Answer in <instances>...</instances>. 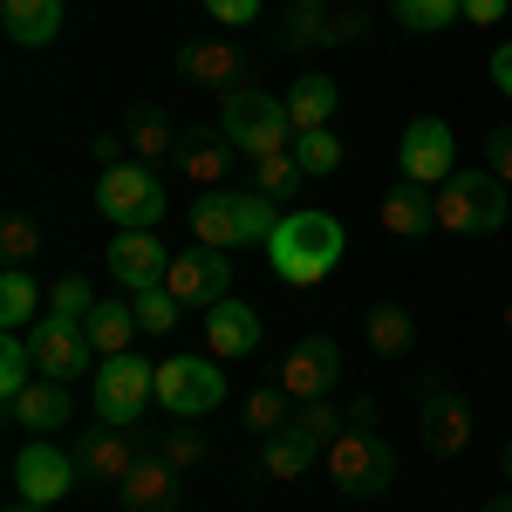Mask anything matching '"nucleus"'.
Wrapping results in <instances>:
<instances>
[{
    "instance_id": "obj_1",
    "label": "nucleus",
    "mask_w": 512,
    "mask_h": 512,
    "mask_svg": "<svg viewBox=\"0 0 512 512\" xmlns=\"http://www.w3.org/2000/svg\"><path fill=\"white\" fill-rule=\"evenodd\" d=\"M267 260L287 287H315V280L335 274L342 260V219L328 212H280L274 239H267Z\"/></svg>"
},
{
    "instance_id": "obj_2",
    "label": "nucleus",
    "mask_w": 512,
    "mask_h": 512,
    "mask_svg": "<svg viewBox=\"0 0 512 512\" xmlns=\"http://www.w3.org/2000/svg\"><path fill=\"white\" fill-rule=\"evenodd\" d=\"M437 226L444 233H465V239H485L512 226V192L499 171H485V164H458L444 185H437Z\"/></svg>"
},
{
    "instance_id": "obj_3",
    "label": "nucleus",
    "mask_w": 512,
    "mask_h": 512,
    "mask_svg": "<svg viewBox=\"0 0 512 512\" xmlns=\"http://www.w3.org/2000/svg\"><path fill=\"white\" fill-rule=\"evenodd\" d=\"M321 472L342 499H383L396 485V451L376 437V424H342V437L321 451Z\"/></svg>"
},
{
    "instance_id": "obj_4",
    "label": "nucleus",
    "mask_w": 512,
    "mask_h": 512,
    "mask_svg": "<svg viewBox=\"0 0 512 512\" xmlns=\"http://www.w3.org/2000/svg\"><path fill=\"white\" fill-rule=\"evenodd\" d=\"M96 212L117 226V233H158L164 219V185L151 164L123 158V164H103V178H96Z\"/></svg>"
},
{
    "instance_id": "obj_5",
    "label": "nucleus",
    "mask_w": 512,
    "mask_h": 512,
    "mask_svg": "<svg viewBox=\"0 0 512 512\" xmlns=\"http://www.w3.org/2000/svg\"><path fill=\"white\" fill-rule=\"evenodd\" d=\"M219 137H226L233 151H246V158H267V151H294V123H287V103H280V96H260L253 82L226 96Z\"/></svg>"
},
{
    "instance_id": "obj_6",
    "label": "nucleus",
    "mask_w": 512,
    "mask_h": 512,
    "mask_svg": "<svg viewBox=\"0 0 512 512\" xmlns=\"http://www.w3.org/2000/svg\"><path fill=\"white\" fill-rule=\"evenodd\" d=\"M226 403V369H212L205 355H171L158 362V410L178 424H198Z\"/></svg>"
},
{
    "instance_id": "obj_7",
    "label": "nucleus",
    "mask_w": 512,
    "mask_h": 512,
    "mask_svg": "<svg viewBox=\"0 0 512 512\" xmlns=\"http://www.w3.org/2000/svg\"><path fill=\"white\" fill-rule=\"evenodd\" d=\"M151 403H158V369L137 349L96 362V417H103V424H137Z\"/></svg>"
},
{
    "instance_id": "obj_8",
    "label": "nucleus",
    "mask_w": 512,
    "mask_h": 512,
    "mask_svg": "<svg viewBox=\"0 0 512 512\" xmlns=\"http://www.w3.org/2000/svg\"><path fill=\"white\" fill-rule=\"evenodd\" d=\"M28 349H35V369L41 376H55V383H76V376H96V342H89V328L82 321H62V315H41L28 328Z\"/></svg>"
},
{
    "instance_id": "obj_9",
    "label": "nucleus",
    "mask_w": 512,
    "mask_h": 512,
    "mask_svg": "<svg viewBox=\"0 0 512 512\" xmlns=\"http://www.w3.org/2000/svg\"><path fill=\"white\" fill-rule=\"evenodd\" d=\"M396 171H403V185H424L437 192L451 171H458V144H451V123L444 117H417L403 130V144H396Z\"/></svg>"
},
{
    "instance_id": "obj_10",
    "label": "nucleus",
    "mask_w": 512,
    "mask_h": 512,
    "mask_svg": "<svg viewBox=\"0 0 512 512\" xmlns=\"http://www.w3.org/2000/svg\"><path fill=\"white\" fill-rule=\"evenodd\" d=\"M76 458L69 451H55L48 437H35V444H21V458H14V492H21V506H55V499H69L76 492Z\"/></svg>"
},
{
    "instance_id": "obj_11",
    "label": "nucleus",
    "mask_w": 512,
    "mask_h": 512,
    "mask_svg": "<svg viewBox=\"0 0 512 512\" xmlns=\"http://www.w3.org/2000/svg\"><path fill=\"white\" fill-rule=\"evenodd\" d=\"M417 431H424V451H437V458H458L465 444H472V403L451 390V383H417Z\"/></svg>"
},
{
    "instance_id": "obj_12",
    "label": "nucleus",
    "mask_w": 512,
    "mask_h": 512,
    "mask_svg": "<svg viewBox=\"0 0 512 512\" xmlns=\"http://www.w3.org/2000/svg\"><path fill=\"white\" fill-rule=\"evenodd\" d=\"M137 437H130V424H89L76 444V465L82 478H96V485H123V478L137 472Z\"/></svg>"
},
{
    "instance_id": "obj_13",
    "label": "nucleus",
    "mask_w": 512,
    "mask_h": 512,
    "mask_svg": "<svg viewBox=\"0 0 512 512\" xmlns=\"http://www.w3.org/2000/svg\"><path fill=\"white\" fill-rule=\"evenodd\" d=\"M335 376H342V349H335L328 335H308L301 349L280 362V376H274V383H280L287 396H294V403H315V396L335 390Z\"/></svg>"
},
{
    "instance_id": "obj_14",
    "label": "nucleus",
    "mask_w": 512,
    "mask_h": 512,
    "mask_svg": "<svg viewBox=\"0 0 512 512\" xmlns=\"http://www.w3.org/2000/svg\"><path fill=\"white\" fill-rule=\"evenodd\" d=\"M260 308H246V301H212L205 308V349H212V362H246V355H260Z\"/></svg>"
},
{
    "instance_id": "obj_15",
    "label": "nucleus",
    "mask_w": 512,
    "mask_h": 512,
    "mask_svg": "<svg viewBox=\"0 0 512 512\" xmlns=\"http://www.w3.org/2000/svg\"><path fill=\"white\" fill-rule=\"evenodd\" d=\"M164 287H171L185 308H212V301H226V287H233V260H219L212 246H198V253H171Z\"/></svg>"
},
{
    "instance_id": "obj_16",
    "label": "nucleus",
    "mask_w": 512,
    "mask_h": 512,
    "mask_svg": "<svg viewBox=\"0 0 512 512\" xmlns=\"http://www.w3.org/2000/svg\"><path fill=\"white\" fill-rule=\"evenodd\" d=\"M362 7H287V48H349L362 41Z\"/></svg>"
},
{
    "instance_id": "obj_17",
    "label": "nucleus",
    "mask_w": 512,
    "mask_h": 512,
    "mask_svg": "<svg viewBox=\"0 0 512 512\" xmlns=\"http://www.w3.org/2000/svg\"><path fill=\"white\" fill-rule=\"evenodd\" d=\"M178 76L233 96V89L253 82V69H246V48H239V41H185V48H178Z\"/></svg>"
},
{
    "instance_id": "obj_18",
    "label": "nucleus",
    "mask_w": 512,
    "mask_h": 512,
    "mask_svg": "<svg viewBox=\"0 0 512 512\" xmlns=\"http://www.w3.org/2000/svg\"><path fill=\"white\" fill-rule=\"evenodd\" d=\"M110 274H117L130 294H144V287H164L171 253L158 246V233H117L110 239Z\"/></svg>"
},
{
    "instance_id": "obj_19",
    "label": "nucleus",
    "mask_w": 512,
    "mask_h": 512,
    "mask_svg": "<svg viewBox=\"0 0 512 512\" xmlns=\"http://www.w3.org/2000/svg\"><path fill=\"white\" fill-rule=\"evenodd\" d=\"M123 512H178L185 499V472L178 465H164V458H137V472L117 485Z\"/></svg>"
},
{
    "instance_id": "obj_20",
    "label": "nucleus",
    "mask_w": 512,
    "mask_h": 512,
    "mask_svg": "<svg viewBox=\"0 0 512 512\" xmlns=\"http://www.w3.org/2000/svg\"><path fill=\"white\" fill-rule=\"evenodd\" d=\"M7 417L14 424H28L35 437H48V431H62L69 417H76V403H69V383H55V376H35L28 390L7 403Z\"/></svg>"
},
{
    "instance_id": "obj_21",
    "label": "nucleus",
    "mask_w": 512,
    "mask_h": 512,
    "mask_svg": "<svg viewBox=\"0 0 512 512\" xmlns=\"http://www.w3.org/2000/svg\"><path fill=\"white\" fill-rule=\"evenodd\" d=\"M192 233H198V246H212V253L246 246V212H239V192H198Z\"/></svg>"
},
{
    "instance_id": "obj_22",
    "label": "nucleus",
    "mask_w": 512,
    "mask_h": 512,
    "mask_svg": "<svg viewBox=\"0 0 512 512\" xmlns=\"http://www.w3.org/2000/svg\"><path fill=\"white\" fill-rule=\"evenodd\" d=\"M376 219H383L390 239H424L437 226V192H424V185H390L383 205H376Z\"/></svg>"
},
{
    "instance_id": "obj_23",
    "label": "nucleus",
    "mask_w": 512,
    "mask_h": 512,
    "mask_svg": "<svg viewBox=\"0 0 512 512\" xmlns=\"http://www.w3.org/2000/svg\"><path fill=\"white\" fill-rule=\"evenodd\" d=\"M0 28L14 48H48L62 35V0H0Z\"/></svg>"
},
{
    "instance_id": "obj_24",
    "label": "nucleus",
    "mask_w": 512,
    "mask_h": 512,
    "mask_svg": "<svg viewBox=\"0 0 512 512\" xmlns=\"http://www.w3.org/2000/svg\"><path fill=\"white\" fill-rule=\"evenodd\" d=\"M123 144L137 151V164H158V158H178V151H185L164 110H130V117H123Z\"/></svg>"
},
{
    "instance_id": "obj_25",
    "label": "nucleus",
    "mask_w": 512,
    "mask_h": 512,
    "mask_svg": "<svg viewBox=\"0 0 512 512\" xmlns=\"http://www.w3.org/2000/svg\"><path fill=\"white\" fill-rule=\"evenodd\" d=\"M280 103H287L294 137H301V130H328V117H335V103H342V96H335V82H328V76H301Z\"/></svg>"
},
{
    "instance_id": "obj_26",
    "label": "nucleus",
    "mask_w": 512,
    "mask_h": 512,
    "mask_svg": "<svg viewBox=\"0 0 512 512\" xmlns=\"http://www.w3.org/2000/svg\"><path fill=\"white\" fill-rule=\"evenodd\" d=\"M35 321H41L35 274H28V267H7V274H0V328H7V335H28Z\"/></svg>"
},
{
    "instance_id": "obj_27",
    "label": "nucleus",
    "mask_w": 512,
    "mask_h": 512,
    "mask_svg": "<svg viewBox=\"0 0 512 512\" xmlns=\"http://www.w3.org/2000/svg\"><path fill=\"white\" fill-rule=\"evenodd\" d=\"M82 328H89L96 355H130V342L144 335V328H137V308H130V301H96V315L82 321Z\"/></svg>"
},
{
    "instance_id": "obj_28",
    "label": "nucleus",
    "mask_w": 512,
    "mask_h": 512,
    "mask_svg": "<svg viewBox=\"0 0 512 512\" xmlns=\"http://www.w3.org/2000/svg\"><path fill=\"white\" fill-rule=\"evenodd\" d=\"M362 328H369V349L390 355V362H403L410 342H417V321H410V308H396V301H376V308L362 315Z\"/></svg>"
},
{
    "instance_id": "obj_29",
    "label": "nucleus",
    "mask_w": 512,
    "mask_h": 512,
    "mask_svg": "<svg viewBox=\"0 0 512 512\" xmlns=\"http://www.w3.org/2000/svg\"><path fill=\"white\" fill-rule=\"evenodd\" d=\"M178 164H185V178H192L198 192H212V185L226 178V164H233V144H226V137H192V144L178 151Z\"/></svg>"
},
{
    "instance_id": "obj_30",
    "label": "nucleus",
    "mask_w": 512,
    "mask_h": 512,
    "mask_svg": "<svg viewBox=\"0 0 512 512\" xmlns=\"http://www.w3.org/2000/svg\"><path fill=\"white\" fill-rule=\"evenodd\" d=\"M301 164H294V151H267V158H253V192L274 198V205H287V198L301 192Z\"/></svg>"
},
{
    "instance_id": "obj_31",
    "label": "nucleus",
    "mask_w": 512,
    "mask_h": 512,
    "mask_svg": "<svg viewBox=\"0 0 512 512\" xmlns=\"http://www.w3.org/2000/svg\"><path fill=\"white\" fill-rule=\"evenodd\" d=\"M308 465H315V444H301L294 431L260 437V472H267V478H301Z\"/></svg>"
},
{
    "instance_id": "obj_32",
    "label": "nucleus",
    "mask_w": 512,
    "mask_h": 512,
    "mask_svg": "<svg viewBox=\"0 0 512 512\" xmlns=\"http://www.w3.org/2000/svg\"><path fill=\"white\" fill-rule=\"evenodd\" d=\"M294 410H301V403L280 390V383H267V390H253V396H246V424H253V437L287 431V424H294Z\"/></svg>"
},
{
    "instance_id": "obj_33",
    "label": "nucleus",
    "mask_w": 512,
    "mask_h": 512,
    "mask_svg": "<svg viewBox=\"0 0 512 512\" xmlns=\"http://www.w3.org/2000/svg\"><path fill=\"white\" fill-rule=\"evenodd\" d=\"M287 431L301 437V444H315V458H321V451L342 437V410H335L328 396H315V403H301V410H294V424H287Z\"/></svg>"
},
{
    "instance_id": "obj_34",
    "label": "nucleus",
    "mask_w": 512,
    "mask_h": 512,
    "mask_svg": "<svg viewBox=\"0 0 512 512\" xmlns=\"http://www.w3.org/2000/svg\"><path fill=\"white\" fill-rule=\"evenodd\" d=\"M396 21L410 28V35H444L458 14H465V0H390Z\"/></svg>"
},
{
    "instance_id": "obj_35",
    "label": "nucleus",
    "mask_w": 512,
    "mask_h": 512,
    "mask_svg": "<svg viewBox=\"0 0 512 512\" xmlns=\"http://www.w3.org/2000/svg\"><path fill=\"white\" fill-rule=\"evenodd\" d=\"M41 369H35V349H28V335H7L0 342V403H14V396L35 383Z\"/></svg>"
},
{
    "instance_id": "obj_36",
    "label": "nucleus",
    "mask_w": 512,
    "mask_h": 512,
    "mask_svg": "<svg viewBox=\"0 0 512 512\" xmlns=\"http://www.w3.org/2000/svg\"><path fill=\"white\" fill-rule=\"evenodd\" d=\"M294 164H301L308 178L342 171V137H335V130H301V137H294Z\"/></svg>"
},
{
    "instance_id": "obj_37",
    "label": "nucleus",
    "mask_w": 512,
    "mask_h": 512,
    "mask_svg": "<svg viewBox=\"0 0 512 512\" xmlns=\"http://www.w3.org/2000/svg\"><path fill=\"white\" fill-rule=\"evenodd\" d=\"M0 260H7V267L41 260V226L28 219V212H7V226H0Z\"/></svg>"
},
{
    "instance_id": "obj_38",
    "label": "nucleus",
    "mask_w": 512,
    "mask_h": 512,
    "mask_svg": "<svg viewBox=\"0 0 512 512\" xmlns=\"http://www.w3.org/2000/svg\"><path fill=\"white\" fill-rule=\"evenodd\" d=\"M130 308H137V328H144V335H171V328H178V308H185V301H178L171 287H144V294H137Z\"/></svg>"
},
{
    "instance_id": "obj_39",
    "label": "nucleus",
    "mask_w": 512,
    "mask_h": 512,
    "mask_svg": "<svg viewBox=\"0 0 512 512\" xmlns=\"http://www.w3.org/2000/svg\"><path fill=\"white\" fill-rule=\"evenodd\" d=\"M48 315H62V321H89L96 315V287L82 274H62L55 287H48Z\"/></svg>"
},
{
    "instance_id": "obj_40",
    "label": "nucleus",
    "mask_w": 512,
    "mask_h": 512,
    "mask_svg": "<svg viewBox=\"0 0 512 512\" xmlns=\"http://www.w3.org/2000/svg\"><path fill=\"white\" fill-rule=\"evenodd\" d=\"M158 458H164V465H178V472H192L198 458H205V437H198L192 424H178V417H171V431H164Z\"/></svg>"
},
{
    "instance_id": "obj_41",
    "label": "nucleus",
    "mask_w": 512,
    "mask_h": 512,
    "mask_svg": "<svg viewBox=\"0 0 512 512\" xmlns=\"http://www.w3.org/2000/svg\"><path fill=\"white\" fill-rule=\"evenodd\" d=\"M205 14L219 28H246V21H260V0H205Z\"/></svg>"
},
{
    "instance_id": "obj_42",
    "label": "nucleus",
    "mask_w": 512,
    "mask_h": 512,
    "mask_svg": "<svg viewBox=\"0 0 512 512\" xmlns=\"http://www.w3.org/2000/svg\"><path fill=\"white\" fill-rule=\"evenodd\" d=\"M485 171H499V178L512 185V123H506V130H492V137H485Z\"/></svg>"
},
{
    "instance_id": "obj_43",
    "label": "nucleus",
    "mask_w": 512,
    "mask_h": 512,
    "mask_svg": "<svg viewBox=\"0 0 512 512\" xmlns=\"http://www.w3.org/2000/svg\"><path fill=\"white\" fill-rule=\"evenodd\" d=\"M512 14V0H465V21L472 28H492V21H506Z\"/></svg>"
},
{
    "instance_id": "obj_44",
    "label": "nucleus",
    "mask_w": 512,
    "mask_h": 512,
    "mask_svg": "<svg viewBox=\"0 0 512 512\" xmlns=\"http://www.w3.org/2000/svg\"><path fill=\"white\" fill-rule=\"evenodd\" d=\"M492 82H499V96L512 103V41L499 48V55H492Z\"/></svg>"
},
{
    "instance_id": "obj_45",
    "label": "nucleus",
    "mask_w": 512,
    "mask_h": 512,
    "mask_svg": "<svg viewBox=\"0 0 512 512\" xmlns=\"http://www.w3.org/2000/svg\"><path fill=\"white\" fill-rule=\"evenodd\" d=\"M478 512H512V485H506V492H499V499H485V506H478Z\"/></svg>"
},
{
    "instance_id": "obj_46",
    "label": "nucleus",
    "mask_w": 512,
    "mask_h": 512,
    "mask_svg": "<svg viewBox=\"0 0 512 512\" xmlns=\"http://www.w3.org/2000/svg\"><path fill=\"white\" fill-rule=\"evenodd\" d=\"M499 478H506V485H512V444H506V458H499Z\"/></svg>"
},
{
    "instance_id": "obj_47",
    "label": "nucleus",
    "mask_w": 512,
    "mask_h": 512,
    "mask_svg": "<svg viewBox=\"0 0 512 512\" xmlns=\"http://www.w3.org/2000/svg\"><path fill=\"white\" fill-rule=\"evenodd\" d=\"M294 7H335V0H294Z\"/></svg>"
},
{
    "instance_id": "obj_48",
    "label": "nucleus",
    "mask_w": 512,
    "mask_h": 512,
    "mask_svg": "<svg viewBox=\"0 0 512 512\" xmlns=\"http://www.w3.org/2000/svg\"><path fill=\"white\" fill-rule=\"evenodd\" d=\"M14 512H41V506H14Z\"/></svg>"
},
{
    "instance_id": "obj_49",
    "label": "nucleus",
    "mask_w": 512,
    "mask_h": 512,
    "mask_svg": "<svg viewBox=\"0 0 512 512\" xmlns=\"http://www.w3.org/2000/svg\"><path fill=\"white\" fill-rule=\"evenodd\" d=\"M506 328H512V308H506Z\"/></svg>"
}]
</instances>
